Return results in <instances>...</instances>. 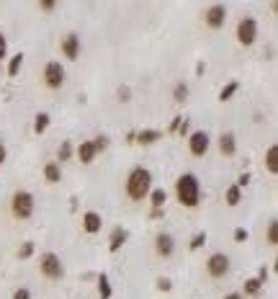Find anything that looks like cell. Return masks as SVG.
Here are the masks:
<instances>
[{
    "instance_id": "6da1fadb",
    "label": "cell",
    "mask_w": 278,
    "mask_h": 299,
    "mask_svg": "<svg viewBox=\"0 0 278 299\" xmlns=\"http://www.w3.org/2000/svg\"><path fill=\"white\" fill-rule=\"evenodd\" d=\"M152 191V173L142 165H137L129 176H126V196L132 201H144Z\"/></svg>"
},
{
    "instance_id": "7a4b0ae2",
    "label": "cell",
    "mask_w": 278,
    "mask_h": 299,
    "mask_svg": "<svg viewBox=\"0 0 278 299\" xmlns=\"http://www.w3.org/2000/svg\"><path fill=\"white\" fill-rule=\"evenodd\" d=\"M175 196L183 207L193 209L201 204V183L193 173H183L178 181H175Z\"/></svg>"
},
{
    "instance_id": "3957f363",
    "label": "cell",
    "mask_w": 278,
    "mask_h": 299,
    "mask_svg": "<svg viewBox=\"0 0 278 299\" xmlns=\"http://www.w3.org/2000/svg\"><path fill=\"white\" fill-rule=\"evenodd\" d=\"M34 209H36V199H34L31 191L18 189V191L11 196V212H13L16 219H29V217L34 214Z\"/></svg>"
},
{
    "instance_id": "277c9868",
    "label": "cell",
    "mask_w": 278,
    "mask_h": 299,
    "mask_svg": "<svg viewBox=\"0 0 278 299\" xmlns=\"http://www.w3.org/2000/svg\"><path fill=\"white\" fill-rule=\"evenodd\" d=\"M39 271L49 278V281H60L65 276V266H62V258L57 253H44L39 258Z\"/></svg>"
},
{
    "instance_id": "5b68a950",
    "label": "cell",
    "mask_w": 278,
    "mask_h": 299,
    "mask_svg": "<svg viewBox=\"0 0 278 299\" xmlns=\"http://www.w3.org/2000/svg\"><path fill=\"white\" fill-rule=\"evenodd\" d=\"M255 39H257V21L252 16L239 18V24H237V42L242 47H252Z\"/></svg>"
},
{
    "instance_id": "8992f818",
    "label": "cell",
    "mask_w": 278,
    "mask_h": 299,
    "mask_svg": "<svg viewBox=\"0 0 278 299\" xmlns=\"http://www.w3.org/2000/svg\"><path fill=\"white\" fill-rule=\"evenodd\" d=\"M44 83H47V88H52V90H60V88L65 85V67H62V62L52 60V62L44 65Z\"/></svg>"
},
{
    "instance_id": "52a82bcc",
    "label": "cell",
    "mask_w": 278,
    "mask_h": 299,
    "mask_svg": "<svg viewBox=\"0 0 278 299\" xmlns=\"http://www.w3.org/2000/svg\"><path fill=\"white\" fill-rule=\"evenodd\" d=\"M206 273L211 278H224L229 273V255L227 253H211L206 260Z\"/></svg>"
},
{
    "instance_id": "ba28073f",
    "label": "cell",
    "mask_w": 278,
    "mask_h": 299,
    "mask_svg": "<svg viewBox=\"0 0 278 299\" xmlns=\"http://www.w3.org/2000/svg\"><path fill=\"white\" fill-rule=\"evenodd\" d=\"M209 147H211V139H209V134L203 129H198V132H193L188 137V150H191L193 158H203L209 153Z\"/></svg>"
},
{
    "instance_id": "9c48e42d",
    "label": "cell",
    "mask_w": 278,
    "mask_h": 299,
    "mask_svg": "<svg viewBox=\"0 0 278 299\" xmlns=\"http://www.w3.org/2000/svg\"><path fill=\"white\" fill-rule=\"evenodd\" d=\"M224 21H227V6L211 3V6L206 8V13H203V24H206L209 29H221Z\"/></svg>"
},
{
    "instance_id": "30bf717a",
    "label": "cell",
    "mask_w": 278,
    "mask_h": 299,
    "mask_svg": "<svg viewBox=\"0 0 278 299\" xmlns=\"http://www.w3.org/2000/svg\"><path fill=\"white\" fill-rule=\"evenodd\" d=\"M173 250H175L173 235H170V232H157V237H155V253H157L160 258H170Z\"/></svg>"
},
{
    "instance_id": "8fae6325",
    "label": "cell",
    "mask_w": 278,
    "mask_h": 299,
    "mask_svg": "<svg viewBox=\"0 0 278 299\" xmlns=\"http://www.w3.org/2000/svg\"><path fill=\"white\" fill-rule=\"evenodd\" d=\"M62 54L67 60H78L80 57V36L78 34H67L62 39Z\"/></svg>"
},
{
    "instance_id": "7c38bea8",
    "label": "cell",
    "mask_w": 278,
    "mask_h": 299,
    "mask_svg": "<svg viewBox=\"0 0 278 299\" xmlns=\"http://www.w3.org/2000/svg\"><path fill=\"white\" fill-rule=\"evenodd\" d=\"M101 227H103V217H101L98 212H85V214H83V230H85L88 235L101 232Z\"/></svg>"
},
{
    "instance_id": "4fadbf2b",
    "label": "cell",
    "mask_w": 278,
    "mask_h": 299,
    "mask_svg": "<svg viewBox=\"0 0 278 299\" xmlns=\"http://www.w3.org/2000/svg\"><path fill=\"white\" fill-rule=\"evenodd\" d=\"M219 153H221L224 158H232V155L237 153V137H234L232 132H224V134L219 137Z\"/></svg>"
},
{
    "instance_id": "5bb4252c",
    "label": "cell",
    "mask_w": 278,
    "mask_h": 299,
    "mask_svg": "<svg viewBox=\"0 0 278 299\" xmlns=\"http://www.w3.org/2000/svg\"><path fill=\"white\" fill-rule=\"evenodd\" d=\"M75 155H78V160L83 163V165H90L93 160H96V147H93V142L88 139V142H80V147L75 150Z\"/></svg>"
},
{
    "instance_id": "9a60e30c",
    "label": "cell",
    "mask_w": 278,
    "mask_h": 299,
    "mask_svg": "<svg viewBox=\"0 0 278 299\" xmlns=\"http://www.w3.org/2000/svg\"><path fill=\"white\" fill-rule=\"evenodd\" d=\"M126 237H129V232H126L124 227H114V230H111V235H108V250H111V253L121 250V248H124V242H126Z\"/></svg>"
},
{
    "instance_id": "2e32d148",
    "label": "cell",
    "mask_w": 278,
    "mask_h": 299,
    "mask_svg": "<svg viewBox=\"0 0 278 299\" xmlns=\"http://www.w3.org/2000/svg\"><path fill=\"white\" fill-rule=\"evenodd\" d=\"M134 139H137L139 144H155V142L162 139V132H160V129H139V132L134 134Z\"/></svg>"
},
{
    "instance_id": "e0dca14e",
    "label": "cell",
    "mask_w": 278,
    "mask_h": 299,
    "mask_svg": "<svg viewBox=\"0 0 278 299\" xmlns=\"http://www.w3.org/2000/svg\"><path fill=\"white\" fill-rule=\"evenodd\" d=\"M265 168L275 176L278 173V144H270L268 150H265Z\"/></svg>"
},
{
    "instance_id": "ac0fdd59",
    "label": "cell",
    "mask_w": 278,
    "mask_h": 299,
    "mask_svg": "<svg viewBox=\"0 0 278 299\" xmlns=\"http://www.w3.org/2000/svg\"><path fill=\"white\" fill-rule=\"evenodd\" d=\"M44 181H47V183H60V181H62V168H60V163H47V165H44Z\"/></svg>"
},
{
    "instance_id": "d6986e66",
    "label": "cell",
    "mask_w": 278,
    "mask_h": 299,
    "mask_svg": "<svg viewBox=\"0 0 278 299\" xmlns=\"http://www.w3.org/2000/svg\"><path fill=\"white\" fill-rule=\"evenodd\" d=\"M239 201H242V189L232 183V186L224 191V204H227V207H237Z\"/></svg>"
},
{
    "instance_id": "ffe728a7",
    "label": "cell",
    "mask_w": 278,
    "mask_h": 299,
    "mask_svg": "<svg viewBox=\"0 0 278 299\" xmlns=\"http://www.w3.org/2000/svg\"><path fill=\"white\" fill-rule=\"evenodd\" d=\"M237 90H239V83H237V80H229V83H227V85L219 90V101H221V103L232 101V96H234Z\"/></svg>"
},
{
    "instance_id": "44dd1931",
    "label": "cell",
    "mask_w": 278,
    "mask_h": 299,
    "mask_svg": "<svg viewBox=\"0 0 278 299\" xmlns=\"http://www.w3.org/2000/svg\"><path fill=\"white\" fill-rule=\"evenodd\" d=\"M49 121H52V119H49V114H47V111L36 114V116H34V132H36V134H44V132H47V126H49Z\"/></svg>"
},
{
    "instance_id": "7402d4cb",
    "label": "cell",
    "mask_w": 278,
    "mask_h": 299,
    "mask_svg": "<svg viewBox=\"0 0 278 299\" xmlns=\"http://www.w3.org/2000/svg\"><path fill=\"white\" fill-rule=\"evenodd\" d=\"M150 201H152V209H162L165 201H168V194L162 189H152L150 191Z\"/></svg>"
},
{
    "instance_id": "603a6c76",
    "label": "cell",
    "mask_w": 278,
    "mask_h": 299,
    "mask_svg": "<svg viewBox=\"0 0 278 299\" xmlns=\"http://www.w3.org/2000/svg\"><path fill=\"white\" fill-rule=\"evenodd\" d=\"M72 153H75L72 142H62V144H60V150H57V163H67V160L72 158Z\"/></svg>"
},
{
    "instance_id": "cb8c5ba5",
    "label": "cell",
    "mask_w": 278,
    "mask_h": 299,
    "mask_svg": "<svg viewBox=\"0 0 278 299\" xmlns=\"http://www.w3.org/2000/svg\"><path fill=\"white\" fill-rule=\"evenodd\" d=\"M98 296L101 299H111V281H108L106 273L98 276Z\"/></svg>"
},
{
    "instance_id": "d4e9b609",
    "label": "cell",
    "mask_w": 278,
    "mask_h": 299,
    "mask_svg": "<svg viewBox=\"0 0 278 299\" xmlns=\"http://www.w3.org/2000/svg\"><path fill=\"white\" fill-rule=\"evenodd\" d=\"M21 67H24V54L18 52L11 62H8V78H18V72H21Z\"/></svg>"
},
{
    "instance_id": "484cf974",
    "label": "cell",
    "mask_w": 278,
    "mask_h": 299,
    "mask_svg": "<svg viewBox=\"0 0 278 299\" xmlns=\"http://www.w3.org/2000/svg\"><path fill=\"white\" fill-rule=\"evenodd\" d=\"M186 98H188V83L180 80V83H175V88H173V101H175V103H183Z\"/></svg>"
},
{
    "instance_id": "4316f807",
    "label": "cell",
    "mask_w": 278,
    "mask_h": 299,
    "mask_svg": "<svg viewBox=\"0 0 278 299\" xmlns=\"http://www.w3.org/2000/svg\"><path fill=\"white\" fill-rule=\"evenodd\" d=\"M268 245H278V219L268 222Z\"/></svg>"
},
{
    "instance_id": "83f0119b",
    "label": "cell",
    "mask_w": 278,
    "mask_h": 299,
    "mask_svg": "<svg viewBox=\"0 0 278 299\" xmlns=\"http://www.w3.org/2000/svg\"><path fill=\"white\" fill-rule=\"evenodd\" d=\"M31 255H34V242H31V240H26V242L18 248V260H29Z\"/></svg>"
},
{
    "instance_id": "f1b7e54d",
    "label": "cell",
    "mask_w": 278,
    "mask_h": 299,
    "mask_svg": "<svg viewBox=\"0 0 278 299\" xmlns=\"http://www.w3.org/2000/svg\"><path fill=\"white\" fill-rule=\"evenodd\" d=\"M260 289H263V284H260L257 278H247V281H245V294H247V296H255Z\"/></svg>"
},
{
    "instance_id": "f546056e",
    "label": "cell",
    "mask_w": 278,
    "mask_h": 299,
    "mask_svg": "<svg viewBox=\"0 0 278 299\" xmlns=\"http://www.w3.org/2000/svg\"><path fill=\"white\" fill-rule=\"evenodd\" d=\"M203 245H206V232H196V235L191 237V245H188V248H191V250H198V248H203Z\"/></svg>"
},
{
    "instance_id": "4dcf8cb0",
    "label": "cell",
    "mask_w": 278,
    "mask_h": 299,
    "mask_svg": "<svg viewBox=\"0 0 278 299\" xmlns=\"http://www.w3.org/2000/svg\"><path fill=\"white\" fill-rule=\"evenodd\" d=\"M93 142V147H96V153H103V150L108 147V137L106 134H101V137H96V139H90Z\"/></svg>"
},
{
    "instance_id": "1f68e13d",
    "label": "cell",
    "mask_w": 278,
    "mask_h": 299,
    "mask_svg": "<svg viewBox=\"0 0 278 299\" xmlns=\"http://www.w3.org/2000/svg\"><path fill=\"white\" fill-rule=\"evenodd\" d=\"M57 8V0H42L39 3V11H44V13H52Z\"/></svg>"
},
{
    "instance_id": "d6a6232c",
    "label": "cell",
    "mask_w": 278,
    "mask_h": 299,
    "mask_svg": "<svg viewBox=\"0 0 278 299\" xmlns=\"http://www.w3.org/2000/svg\"><path fill=\"white\" fill-rule=\"evenodd\" d=\"M247 237H250V232L245 227H237L234 230V242H247Z\"/></svg>"
},
{
    "instance_id": "836d02e7",
    "label": "cell",
    "mask_w": 278,
    "mask_h": 299,
    "mask_svg": "<svg viewBox=\"0 0 278 299\" xmlns=\"http://www.w3.org/2000/svg\"><path fill=\"white\" fill-rule=\"evenodd\" d=\"M129 98H132L129 85H121V88H119V101H121V103H129Z\"/></svg>"
},
{
    "instance_id": "e575fe53",
    "label": "cell",
    "mask_w": 278,
    "mask_h": 299,
    "mask_svg": "<svg viewBox=\"0 0 278 299\" xmlns=\"http://www.w3.org/2000/svg\"><path fill=\"white\" fill-rule=\"evenodd\" d=\"M13 299H31V291H29L26 286H18V289L13 291Z\"/></svg>"
},
{
    "instance_id": "d590c367",
    "label": "cell",
    "mask_w": 278,
    "mask_h": 299,
    "mask_svg": "<svg viewBox=\"0 0 278 299\" xmlns=\"http://www.w3.org/2000/svg\"><path fill=\"white\" fill-rule=\"evenodd\" d=\"M157 289L160 291H170L173 289V281L170 278H157Z\"/></svg>"
},
{
    "instance_id": "8d00e7d4",
    "label": "cell",
    "mask_w": 278,
    "mask_h": 299,
    "mask_svg": "<svg viewBox=\"0 0 278 299\" xmlns=\"http://www.w3.org/2000/svg\"><path fill=\"white\" fill-rule=\"evenodd\" d=\"M6 54H8V39L0 34V60H6Z\"/></svg>"
},
{
    "instance_id": "74e56055",
    "label": "cell",
    "mask_w": 278,
    "mask_h": 299,
    "mask_svg": "<svg viewBox=\"0 0 278 299\" xmlns=\"http://www.w3.org/2000/svg\"><path fill=\"white\" fill-rule=\"evenodd\" d=\"M247 183H250V173H242V176L237 178V183H234V186H239V189H245Z\"/></svg>"
},
{
    "instance_id": "f35d334b",
    "label": "cell",
    "mask_w": 278,
    "mask_h": 299,
    "mask_svg": "<svg viewBox=\"0 0 278 299\" xmlns=\"http://www.w3.org/2000/svg\"><path fill=\"white\" fill-rule=\"evenodd\" d=\"M255 278H257V281H260V284H263V286H265V281H268V268H265V266H263V268H260V273H257V276H255Z\"/></svg>"
},
{
    "instance_id": "ab89813d",
    "label": "cell",
    "mask_w": 278,
    "mask_h": 299,
    "mask_svg": "<svg viewBox=\"0 0 278 299\" xmlns=\"http://www.w3.org/2000/svg\"><path fill=\"white\" fill-rule=\"evenodd\" d=\"M6 160H8V150H6V144H3V142H0V165H3Z\"/></svg>"
},
{
    "instance_id": "60d3db41",
    "label": "cell",
    "mask_w": 278,
    "mask_h": 299,
    "mask_svg": "<svg viewBox=\"0 0 278 299\" xmlns=\"http://www.w3.org/2000/svg\"><path fill=\"white\" fill-rule=\"evenodd\" d=\"M224 299H242V294H239V291H232V294H227Z\"/></svg>"
}]
</instances>
